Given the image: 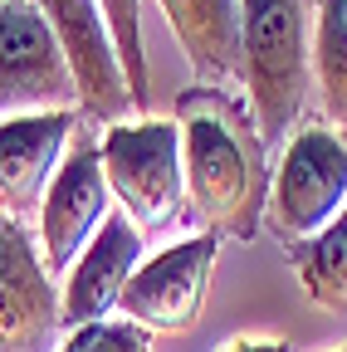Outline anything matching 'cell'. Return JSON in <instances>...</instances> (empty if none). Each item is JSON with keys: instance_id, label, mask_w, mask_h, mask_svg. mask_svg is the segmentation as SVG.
I'll list each match as a JSON object with an SVG mask.
<instances>
[{"instance_id": "6da1fadb", "label": "cell", "mask_w": 347, "mask_h": 352, "mask_svg": "<svg viewBox=\"0 0 347 352\" xmlns=\"http://www.w3.org/2000/svg\"><path fill=\"white\" fill-rule=\"evenodd\" d=\"M230 94L191 88L181 98V162H186V201L210 226V235L254 240L265 220V147L245 142L240 118L225 108Z\"/></svg>"}, {"instance_id": "7a4b0ae2", "label": "cell", "mask_w": 347, "mask_h": 352, "mask_svg": "<svg viewBox=\"0 0 347 352\" xmlns=\"http://www.w3.org/2000/svg\"><path fill=\"white\" fill-rule=\"evenodd\" d=\"M245 94L259 127V147L289 142V127L309 98V15L303 0H240Z\"/></svg>"}, {"instance_id": "3957f363", "label": "cell", "mask_w": 347, "mask_h": 352, "mask_svg": "<svg viewBox=\"0 0 347 352\" xmlns=\"http://www.w3.org/2000/svg\"><path fill=\"white\" fill-rule=\"evenodd\" d=\"M103 176L122 215L147 235L171 230L186 215V162L181 122L171 118H127L103 132Z\"/></svg>"}, {"instance_id": "277c9868", "label": "cell", "mask_w": 347, "mask_h": 352, "mask_svg": "<svg viewBox=\"0 0 347 352\" xmlns=\"http://www.w3.org/2000/svg\"><path fill=\"white\" fill-rule=\"evenodd\" d=\"M347 206V138L323 122L298 127L279 152L274 182H269V201H265V220L269 230L298 250L318 240Z\"/></svg>"}, {"instance_id": "5b68a950", "label": "cell", "mask_w": 347, "mask_h": 352, "mask_svg": "<svg viewBox=\"0 0 347 352\" xmlns=\"http://www.w3.org/2000/svg\"><path fill=\"white\" fill-rule=\"evenodd\" d=\"M78 103V83L54 25L30 0H0V118Z\"/></svg>"}, {"instance_id": "8992f818", "label": "cell", "mask_w": 347, "mask_h": 352, "mask_svg": "<svg viewBox=\"0 0 347 352\" xmlns=\"http://www.w3.org/2000/svg\"><path fill=\"white\" fill-rule=\"evenodd\" d=\"M215 259H221V235H210V230L157 250L127 284V294L117 303L122 318L147 333H191L201 323Z\"/></svg>"}, {"instance_id": "52a82bcc", "label": "cell", "mask_w": 347, "mask_h": 352, "mask_svg": "<svg viewBox=\"0 0 347 352\" xmlns=\"http://www.w3.org/2000/svg\"><path fill=\"white\" fill-rule=\"evenodd\" d=\"M113 191L103 176V152L93 142H78L54 186L45 191V206H39V259H45L49 279L69 274L74 259L93 245V235L103 230V220L113 215Z\"/></svg>"}, {"instance_id": "ba28073f", "label": "cell", "mask_w": 347, "mask_h": 352, "mask_svg": "<svg viewBox=\"0 0 347 352\" xmlns=\"http://www.w3.org/2000/svg\"><path fill=\"white\" fill-rule=\"evenodd\" d=\"M64 323V298L39 259V245L0 210V352H45Z\"/></svg>"}, {"instance_id": "9c48e42d", "label": "cell", "mask_w": 347, "mask_h": 352, "mask_svg": "<svg viewBox=\"0 0 347 352\" xmlns=\"http://www.w3.org/2000/svg\"><path fill=\"white\" fill-rule=\"evenodd\" d=\"M30 6L54 25L64 54H69V69H74V83H78L83 113L103 118V122H127V113H137V108H133V94H127L108 25L98 15V0H30Z\"/></svg>"}, {"instance_id": "30bf717a", "label": "cell", "mask_w": 347, "mask_h": 352, "mask_svg": "<svg viewBox=\"0 0 347 352\" xmlns=\"http://www.w3.org/2000/svg\"><path fill=\"white\" fill-rule=\"evenodd\" d=\"M78 113L54 108V113H15L0 118V210L25 215L45 206V191L64 166V152L74 142Z\"/></svg>"}, {"instance_id": "8fae6325", "label": "cell", "mask_w": 347, "mask_h": 352, "mask_svg": "<svg viewBox=\"0 0 347 352\" xmlns=\"http://www.w3.org/2000/svg\"><path fill=\"white\" fill-rule=\"evenodd\" d=\"M142 270V230L127 220L122 210H113L103 220V230L93 235V245L74 259V270L64 274V328H83V323H103L113 308L122 303L133 274Z\"/></svg>"}, {"instance_id": "7c38bea8", "label": "cell", "mask_w": 347, "mask_h": 352, "mask_svg": "<svg viewBox=\"0 0 347 352\" xmlns=\"http://www.w3.org/2000/svg\"><path fill=\"white\" fill-rule=\"evenodd\" d=\"M166 25L177 30L191 74L210 94L245 88V39H240V0H157Z\"/></svg>"}, {"instance_id": "4fadbf2b", "label": "cell", "mask_w": 347, "mask_h": 352, "mask_svg": "<svg viewBox=\"0 0 347 352\" xmlns=\"http://www.w3.org/2000/svg\"><path fill=\"white\" fill-rule=\"evenodd\" d=\"M289 259L298 270L303 294H309L318 308H328V314H347V206H342V215L333 220L318 240L289 250Z\"/></svg>"}, {"instance_id": "5bb4252c", "label": "cell", "mask_w": 347, "mask_h": 352, "mask_svg": "<svg viewBox=\"0 0 347 352\" xmlns=\"http://www.w3.org/2000/svg\"><path fill=\"white\" fill-rule=\"evenodd\" d=\"M313 74H318V88H323L328 118L347 132V0H318Z\"/></svg>"}, {"instance_id": "9a60e30c", "label": "cell", "mask_w": 347, "mask_h": 352, "mask_svg": "<svg viewBox=\"0 0 347 352\" xmlns=\"http://www.w3.org/2000/svg\"><path fill=\"white\" fill-rule=\"evenodd\" d=\"M98 15L108 25V39L117 50L127 94H133V108H147V50H142V0H98Z\"/></svg>"}, {"instance_id": "2e32d148", "label": "cell", "mask_w": 347, "mask_h": 352, "mask_svg": "<svg viewBox=\"0 0 347 352\" xmlns=\"http://www.w3.org/2000/svg\"><path fill=\"white\" fill-rule=\"evenodd\" d=\"M59 352H152V338H147V328L127 323V318H122V323L103 318V323L74 328L69 342H64Z\"/></svg>"}, {"instance_id": "e0dca14e", "label": "cell", "mask_w": 347, "mask_h": 352, "mask_svg": "<svg viewBox=\"0 0 347 352\" xmlns=\"http://www.w3.org/2000/svg\"><path fill=\"white\" fill-rule=\"evenodd\" d=\"M215 352H293V347L279 342V338H235V342L215 347Z\"/></svg>"}, {"instance_id": "ac0fdd59", "label": "cell", "mask_w": 347, "mask_h": 352, "mask_svg": "<svg viewBox=\"0 0 347 352\" xmlns=\"http://www.w3.org/2000/svg\"><path fill=\"white\" fill-rule=\"evenodd\" d=\"M337 352H347V342H342V347H337Z\"/></svg>"}]
</instances>
